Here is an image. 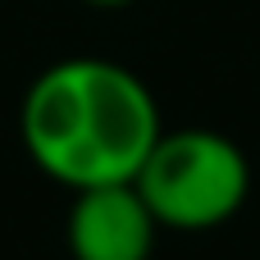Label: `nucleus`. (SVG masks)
I'll return each mask as SVG.
<instances>
[{"label": "nucleus", "mask_w": 260, "mask_h": 260, "mask_svg": "<svg viewBox=\"0 0 260 260\" xmlns=\"http://www.w3.org/2000/svg\"><path fill=\"white\" fill-rule=\"evenodd\" d=\"M18 133L41 174L82 192L137 178L160 142V110L137 73L78 55L50 64L27 87Z\"/></svg>", "instance_id": "obj_1"}, {"label": "nucleus", "mask_w": 260, "mask_h": 260, "mask_svg": "<svg viewBox=\"0 0 260 260\" xmlns=\"http://www.w3.org/2000/svg\"><path fill=\"white\" fill-rule=\"evenodd\" d=\"M137 192L165 229H215L233 219L251 192V165L238 142L215 128L160 133L146 165L137 169Z\"/></svg>", "instance_id": "obj_2"}, {"label": "nucleus", "mask_w": 260, "mask_h": 260, "mask_svg": "<svg viewBox=\"0 0 260 260\" xmlns=\"http://www.w3.org/2000/svg\"><path fill=\"white\" fill-rule=\"evenodd\" d=\"M160 219L151 215L137 183L82 187L69 210L73 260H151Z\"/></svg>", "instance_id": "obj_3"}, {"label": "nucleus", "mask_w": 260, "mask_h": 260, "mask_svg": "<svg viewBox=\"0 0 260 260\" xmlns=\"http://www.w3.org/2000/svg\"><path fill=\"white\" fill-rule=\"evenodd\" d=\"M87 5H96V9H119V5H133V0H87Z\"/></svg>", "instance_id": "obj_4"}]
</instances>
